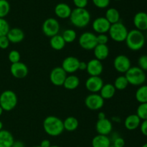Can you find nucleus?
<instances>
[{"instance_id": "nucleus-22", "label": "nucleus", "mask_w": 147, "mask_h": 147, "mask_svg": "<svg viewBox=\"0 0 147 147\" xmlns=\"http://www.w3.org/2000/svg\"><path fill=\"white\" fill-rule=\"evenodd\" d=\"M93 55L95 58L97 60H104L109 57V48L107 45H98L96 46L93 49Z\"/></svg>"}, {"instance_id": "nucleus-5", "label": "nucleus", "mask_w": 147, "mask_h": 147, "mask_svg": "<svg viewBox=\"0 0 147 147\" xmlns=\"http://www.w3.org/2000/svg\"><path fill=\"white\" fill-rule=\"evenodd\" d=\"M125 77L129 84L134 86H141L145 83L146 76L145 72L139 67H131L125 73Z\"/></svg>"}, {"instance_id": "nucleus-15", "label": "nucleus", "mask_w": 147, "mask_h": 147, "mask_svg": "<svg viewBox=\"0 0 147 147\" xmlns=\"http://www.w3.org/2000/svg\"><path fill=\"white\" fill-rule=\"evenodd\" d=\"M80 60L78 58L73 56H69L65 57L62 63V68L66 72V73H74L79 68Z\"/></svg>"}, {"instance_id": "nucleus-39", "label": "nucleus", "mask_w": 147, "mask_h": 147, "mask_svg": "<svg viewBox=\"0 0 147 147\" xmlns=\"http://www.w3.org/2000/svg\"><path fill=\"white\" fill-rule=\"evenodd\" d=\"M96 40L98 45H107L109 37L106 34H98L96 35Z\"/></svg>"}, {"instance_id": "nucleus-19", "label": "nucleus", "mask_w": 147, "mask_h": 147, "mask_svg": "<svg viewBox=\"0 0 147 147\" xmlns=\"http://www.w3.org/2000/svg\"><path fill=\"white\" fill-rule=\"evenodd\" d=\"M72 12V9L65 3H59L55 7V14L60 19L70 18Z\"/></svg>"}, {"instance_id": "nucleus-50", "label": "nucleus", "mask_w": 147, "mask_h": 147, "mask_svg": "<svg viewBox=\"0 0 147 147\" xmlns=\"http://www.w3.org/2000/svg\"><path fill=\"white\" fill-rule=\"evenodd\" d=\"M50 147H61V146H57V145H51V146H50Z\"/></svg>"}, {"instance_id": "nucleus-44", "label": "nucleus", "mask_w": 147, "mask_h": 147, "mask_svg": "<svg viewBox=\"0 0 147 147\" xmlns=\"http://www.w3.org/2000/svg\"><path fill=\"white\" fill-rule=\"evenodd\" d=\"M51 146V142L48 139H44L40 143V147H50Z\"/></svg>"}, {"instance_id": "nucleus-31", "label": "nucleus", "mask_w": 147, "mask_h": 147, "mask_svg": "<svg viewBox=\"0 0 147 147\" xmlns=\"http://www.w3.org/2000/svg\"><path fill=\"white\" fill-rule=\"evenodd\" d=\"M129 85L127 79L125 77V76H120L117 77L115 80L113 86H114L116 90H123L126 89Z\"/></svg>"}, {"instance_id": "nucleus-8", "label": "nucleus", "mask_w": 147, "mask_h": 147, "mask_svg": "<svg viewBox=\"0 0 147 147\" xmlns=\"http://www.w3.org/2000/svg\"><path fill=\"white\" fill-rule=\"evenodd\" d=\"M60 23L56 19L50 17L45 20L42 26V30L45 35L52 37L58 34L60 31Z\"/></svg>"}, {"instance_id": "nucleus-3", "label": "nucleus", "mask_w": 147, "mask_h": 147, "mask_svg": "<svg viewBox=\"0 0 147 147\" xmlns=\"http://www.w3.org/2000/svg\"><path fill=\"white\" fill-rule=\"evenodd\" d=\"M125 42L129 50L138 51L144 46L145 37L142 31L134 29L129 32Z\"/></svg>"}, {"instance_id": "nucleus-24", "label": "nucleus", "mask_w": 147, "mask_h": 147, "mask_svg": "<svg viewBox=\"0 0 147 147\" xmlns=\"http://www.w3.org/2000/svg\"><path fill=\"white\" fill-rule=\"evenodd\" d=\"M92 147H110L111 141L108 136L98 134L92 139Z\"/></svg>"}, {"instance_id": "nucleus-47", "label": "nucleus", "mask_w": 147, "mask_h": 147, "mask_svg": "<svg viewBox=\"0 0 147 147\" xmlns=\"http://www.w3.org/2000/svg\"><path fill=\"white\" fill-rule=\"evenodd\" d=\"M106 114H105V113H103V112H100V113H98V120H100V119H106Z\"/></svg>"}, {"instance_id": "nucleus-21", "label": "nucleus", "mask_w": 147, "mask_h": 147, "mask_svg": "<svg viewBox=\"0 0 147 147\" xmlns=\"http://www.w3.org/2000/svg\"><path fill=\"white\" fill-rule=\"evenodd\" d=\"M141 119L136 114H131L126 118L124 121V126L129 131H133L140 126Z\"/></svg>"}, {"instance_id": "nucleus-32", "label": "nucleus", "mask_w": 147, "mask_h": 147, "mask_svg": "<svg viewBox=\"0 0 147 147\" xmlns=\"http://www.w3.org/2000/svg\"><path fill=\"white\" fill-rule=\"evenodd\" d=\"M63 40H65V43H72L76 40L77 34L76 32L73 29H67L64 30L63 34H61Z\"/></svg>"}, {"instance_id": "nucleus-11", "label": "nucleus", "mask_w": 147, "mask_h": 147, "mask_svg": "<svg viewBox=\"0 0 147 147\" xmlns=\"http://www.w3.org/2000/svg\"><path fill=\"white\" fill-rule=\"evenodd\" d=\"M67 75L62 67H55L50 73V82L55 86H63Z\"/></svg>"}, {"instance_id": "nucleus-52", "label": "nucleus", "mask_w": 147, "mask_h": 147, "mask_svg": "<svg viewBox=\"0 0 147 147\" xmlns=\"http://www.w3.org/2000/svg\"><path fill=\"white\" fill-rule=\"evenodd\" d=\"M33 147H40V146H33Z\"/></svg>"}, {"instance_id": "nucleus-10", "label": "nucleus", "mask_w": 147, "mask_h": 147, "mask_svg": "<svg viewBox=\"0 0 147 147\" xmlns=\"http://www.w3.org/2000/svg\"><path fill=\"white\" fill-rule=\"evenodd\" d=\"M113 67L119 73H126L131 67L130 59L125 55H119L113 60Z\"/></svg>"}, {"instance_id": "nucleus-40", "label": "nucleus", "mask_w": 147, "mask_h": 147, "mask_svg": "<svg viewBox=\"0 0 147 147\" xmlns=\"http://www.w3.org/2000/svg\"><path fill=\"white\" fill-rule=\"evenodd\" d=\"M10 42L9 41L7 36H2L0 37V49L1 50H6L9 47Z\"/></svg>"}, {"instance_id": "nucleus-1", "label": "nucleus", "mask_w": 147, "mask_h": 147, "mask_svg": "<svg viewBox=\"0 0 147 147\" xmlns=\"http://www.w3.org/2000/svg\"><path fill=\"white\" fill-rule=\"evenodd\" d=\"M43 129L50 136H58L64 131L63 121L55 116H49L43 121Z\"/></svg>"}, {"instance_id": "nucleus-37", "label": "nucleus", "mask_w": 147, "mask_h": 147, "mask_svg": "<svg viewBox=\"0 0 147 147\" xmlns=\"http://www.w3.org/2000/svg\"><path fill=\"white\" fill-rule=\"evenodd\" d=\"M138 67L144 71H147V55H143L140 56L138 60Z\"/></svg>"}, {"instance_id": "nucleus-54", "label": "nucleus", "mask_w": 147, "mask_h": 147, "mask_svg": "<svg viewBox=\"0 0 147 147\" xmlns=\"http://www.w3.org/2000/svg\"><path fill=\"white\" fill-rule=\"evenodd\" d=\"M115 1H120V0H115Z\"/></svg>"}, {"instance_id": "nucleus-26", "label": "nucleus", "mask_w": 147, "mask_h": 147, "mask_svg": "<svg viewBox=\"0 0 147 147\" xmlns=\"http://www.w3.org/2000/svg\"><path fill=\"white\" fill-rule=\"evenodd\" d=\"M80 85V79L74 75L67 76L63 83V86L67 90H75Z\"/></svg>"}, {"instance_id": "nucleus-27", "label": "nucleus", "mask_w": 147, "mask_h": 147, "mask_svg": "<svg viewBox=\"0 0 147 147\" xmlns=\"http://www.w3.org/2000/svg\"><path fill=\"white\" fill-rule=\"evenodd\" d=\"M65 42L60 34H57V35L50 37V45L53 50H57V51L63 50L65 46Z\"/></svg>"}, {"instance_id": "nucleus-9", "label": "nucleus", "mask_w": 147, "mask_h": 147, "mask_svg": "<svg viewBox=\"0 0 147 147\" xmlns=\"http://www.w3.org/2000/svg\"><path fill=\"white\" fill-rule=\"evenodd\" d=\"M85 105L91 111H98L104 105V99L98 93H90L85 99Z\"/></svg>"}, {"instance_id": "nucleus-29", "label": "nucleus", "mask_w": 147, "mask_h": 147, "mask_svg": "<svg viewBox=\"0 0 147 147\" xmlns=\"http://www.w3.org/2000/svg\"><path fill=\"white\" fill-rule=\"evenodd\" d=\"M105 18L110 22L111 24L120 22V13L116 8H109L106 10Z\"/></svg>"}, {"instance_id": "nucleus-41", "label": "nucleus", "mask_w": 147, "mask_h": 147, "mask_svg": "<svg viewBox=\"0 0 147 147\" xmlns=\"http://www.w3.org/2000/svg\"><path fill=\"white\" fill-rule=\"evenodd\" d=\"M113 146L115 147H124L125 140L122 137L116 136L113 139Z\"/></svg>"}, {"instance_id": "nucleus-46", "label": "nucleus", "mask_w": 147, "mask_h": 147, "mask_svg": "<svg viewBox=\"0 0 147 147\" xmlns=\"http://www.w3.org/2000/svg\"><path fill=\"white\" fill-rule=\"evenodd\" d=\"M87 69V63L83 61H80L79 63V68L78 70H86Z\"/></svg>"}, {"instance_id": "nucleus-28", "label": "nucleus", "mask_w": 147, "mask_h": 147, "mask_svg": "<svg viewBox=\"0 0 147 147\" xmlns=\"http://www.w3.org/2000/svg\"><path fill=\"white\" fill-rule=\"evenodd\" d=\"M63 121L64 129L69 132H73L76 131L79 126L78 120L73 116H69Z\"/></svg>"}, {"instance_id": "nucleus-25", "label": "nucleus", "mask_w": 147, "mask_h": 147, "mask_svg": "<svg viewBox=\"0 0 147 147\" xmlns=\"http://www.w3.org/2000/svg\"><path fill=\"white\" fill-rule=\"evenodd\" d=\"M116 88L113 84L111 83H106L104 84L100 89L99 94L104 100H109L112 98L116 93Z\"/></svg>"}, {"instance_id": "nucleus-12", "label": "nucleus", "mask_w": 147, "mask_h": 147, "mask_svg": "<svg viewBox=\"0 0 147 147\" xmlns=\"http://www.w3.org/2000/svg\"><path fill=\"white\" fill-rule=\"evenodd\" d=\"M103 85V80L100 76H90L86 81V89L91 93H99Z\"/></svg>"}, {"instance_id": "nucleus-33", "label": "nucleus", "mask_w": 147, "mask_h": 147, "mask_svg": "<svg viewBox=\"0 0 147 147\" xmlns=\"http://www.w3.org/2000/svg\"><path fill=\"white\" fill-rule=\"evenodd\" d=\"M10 11V4L7 0H0V18H4Z\"/></svg>"}, {"instance_id": "nucleus-23", "label": "nucleus", "mask_w": 147, "mask_h": 147, "mask_svg": "<svg viewBox=\"0 0 147 147\" xmlns=\"http://www.w3.org/2000/svg\"><path fill=\"white\" fill-rule=\"evenodd\" d=\"M14 142L13 135L7 130L0 131V147H11Z\"/></svg>"}, {"instance_id": "nucleus-20", "label": "nucleus", "mask_w": 147, "mask_h": 147, "mask_svg": "<svg viewBox=\"0 0 147 147\" xmlns=\"http://www.w3.org/2000/svg\"><path fill=\"white\" fill-rule=\"evenodd\" d=\"M7 37L9 41L11 43H20L24 40V33L22 30L18 27H14L10 29L9 32L7 33Z\"/></svg>"}, {"instance_id": "nucleus-42", "label": "nucleus", "mask_w": 147, "mask_h": 147, "mask_svg": "<svg viewBox=\"0 0 147 147\" xmlns=\"http://www.w3.org/2000/svg\"><path fill=\"white\" fill-rule=\"evenodd\" d=\"M76 8H86L88 5V0H73Z\"/></svg>"}, {"instance_id": "nucleus-18", "label": "nucleus", "mask_w": 147, "mask_h": 147, "mask_svg": "<svg viewBox=\"0 0 147 147\" xmlns=\"http://www.w3.org/2000/svg\"><path fill=\"white\" fill-rule=\"evenodd\" d=\"M134 24L136 30L144 31L147 30V13L139 11L134 17Z\"/></svg>"}, {"instance_id": "nucleus-30", "label": "nucleus", "mask_w": 147, "mask_h": 147, "mask_svg": "<svg viewBox=\"0 0 147 147\" xmlns=\"http://www.w3.org/2000/svg\"><path fill=\"white\" fill-rule=\"evenodd\" d=\"M135 98L139 103H147V85L139 86L135 93Z\"/></svg>"}, {"instance_id": "nucleus-51", "label": "nucleus", "mask_w": 147, "mask_h": 147, "mask_svg": "<svg viewBox=\"0 0 147 147\" xmlns=\"http://www.w3.org/2000/svg\"><path fill=\"white\" fill-rule=\"evenodd\" d=\"M142 147H147V143H146V144H144L143 145V146H142Z\"/></svg>"}, {"instance_id": "nucleus-7", "label": "nucleus", "mask_w": 147, "mask_h": 147, "mask_svg": "<svg viewBox=\"0 0 147 147\" xmlns=\"http://www.w3.org/2000/svg\"><path fill=\"white\" fill-rule=\"evenodd\" d=\"M79 45L86 50H93L97 45L96 34L90 32H85L80 34L78 40Z\"/></svg>"}, {"instance_id": "nucleus-16", "label": "nucleus", "mask_w": 147, "mask_h": 147, "mask_svg": "<svg viewBox=\"0 0 147 147\" xmlns=\"http://www.w3.org/2000/svg\"><path fill=\"white\" fill-rule=\"evenodd\" d=\"M103 70V65L101 61L94 58L89 60L87 63L88 74L90 76H100Z\"/></svg>"}, {"instance_id": "nucleus-49", "label": "nucleus", "mask_w": 147, "mask_h": 147, "mask_svg": "<svg viewBox=\"0 0 147 147\" xmlns=\"http://www.w3.org/2000/svg\"><path fill=\"white\" fill-rule=\"evenodd\" d=\"M3 112H4V111H3V109H1V106H0V116H1V115H2Z\"/></svg>"}, {"instance_id": "nucleus-2", "label": "nucleus", "mask_w": 147, "mask_h": 147, "mask_svg": "<svg viewBox=\"0 0 147 147\" xmlns=\"http://www.w3.org/2000/svg\"><path fill=\"white\" fill-rule=\"evenodd\" d=\"M91 19L90 12L86 8H76L72 10L70 21L78 28H84L89 24Z\"/></svg>"}, {"instance_id": "nucleus-48", "label": "nucleus", "mask_w": 147, "mask_h": 147, "mask_svg": "<svg viewBox=\"0 0 147 147\" xmlns=\"http://www.w3.org/2000/svg\"><path fill=\"white\" fill-rule=\"evenodd\" d=\"M2 128H3V123H2V122L0 121V131L2 130Z\"/></svg>"}, {"instance_id": "nucleus-34", "label": "nucleus", "mask_w": 147, "mask_h": 147, "mask_svg": "<svg viewBox=\"0 0 147 147\" xmlns=\"http://www.w3.org/2000/svg\"><path fill=\"white\" fill-rule=\"evenodd\" d=\"M136 115L141 120H147V103H140L136 109Z\"/></svg>"}, {"instance_id": "nucleus-36", "label": "nucleus", "mask_w": 147, "mask_h": 147, "mask_svg": "<svg viewBox=\"0 0 147 147\" xmlns=\"http://www.w3.org/2000/svg\"><path fill=\"white\" fill-rule=\"evenodd\" d=\"M8 59L9 61L13 64V63H18L20 62V59H21V55H20V53H19L17 50H13L9 53L8 55Z\"/></svg>"}, {"instance_id": "nucleus-55", "label": "nucleus", "mask_w": 147, "mask_h": 147, "mask_svg": "<svg viewBox=\"0 0 147 147\" xmlns=\"http://www.w3.org/2000/svg\"></svg>"}, {"instance_id": "nucleus-4", "label": "nucleus", "mask_w": 147, "mask_h": 147, "mask_svg": "<svg viewBox=\"0 0 147 147\" xmlns=\"http://www.w3.org/2000/svg\"><path fill=\"white\" fill-rule=\"evenodd\" d=\"M17 96L13 90H6L0 94V106L4 111H10L17 105Z\"/></svg>"}, {"instance_id": "nucleus-6", "label": "nucleus", "mask_w": 147, "mask_h": 147, "mask_svg": "<svg viewBox=\"0 0 147 147\" xmlns=\"http://www.w3.org/2000/svg\"><path fill=\"white\" fill-rule=\"evenodd\" d=\"M128 33L129 31L126 27L121 22L111 24L109 31V37L116 42H125Z\"/></svg>"}, {"instance_id": "nucleus-17", "label": "nucleus", "mask_w": 147, "mask_h": 147, "mask_svg": "<svg viewBox=\"0 0 147 147\" xmlns=\"http://www.w3.org/2000/svg\"><path fill=\"white\" fill-rule=\"evenodd\" d=\"M96 130L98 134L108 136L113 130V124L107 118L98 120L96 123Z\"/></svg>"}, {"instance_id": "nucleus-13", "label": "nucleus", "mask_w": 147, "mask_h": 147, "mask_svg": "<svg viewBox=\"0 0 147 147\" xmlns=\"http://www.w3.org/2000/svg\"><path fill=\"white\" fill-rule=\"evenodd\" d=\"M10 73L11 76L17 79H22L25 78L28 75L29 70L27 65L21 61L18 63L11 64Z\"/></svg>"}, {"instance_id": "nucleus-35", "label": "nucleus", "mask_w": 147, "mask_h": 147, "mask_svg": "<svg viewBox=\"0 0 147 147\" xmlns=\"http://www.w3.org/2000/svg\"><path fill=\"white\" fill-rule=\"evenodd\" d=\"M10 30V26L8 22L4 18H0V37L7 36Z\"/></svg>"}, {"instance_id": "nucleus-45", "label": "nucleus", "mask_w": 147, "mask_h": 147, "mask_svg": "<svg viewBox=\"0 0 147 147\" xmlns=\"http://www.w3.org/2000/svg\"><path fill=\"white\" fill-rule=\"evenodd\" d=\"M11 147H25V146H24V144L23 143L22 141H20V140L15 141L14 140V143H13Z\"/></svg>"}, {"instance_id": "nucleus-43", "label": "nucleus", "mask_w": 147, "mask_h": 147, "mask_svg": "<svg viewBox=\"0 0 147 147\" xmlns=\"http://www.w3.org/2000/svg\"><path fill=\"white\" fill-rule=\"evenodd\" d=\"M140 130L144 136H147V120H144L140 124Z\"/></svg>"}, {"instance_id": "nucleus-14", "label": "nucleus", "mask_w": 147, "mask_h": 147, "mask_svg": "<svg viewBox=\"0 0 147 147\" xmlns=\"http://www.w3.org/2000/svg\"><path fill=\"white\" fill-rule=\"evenodd\" d=\"M111 25L109 21L105 17H99L95 19L92 23V27L95 32L98 34H106L109 32Z\"/></svg>"}, {"instance_id": "nucleus-38", "label": "nucleus", "mask_w": 147, "mask_h": 147, "mask_svg": "<svg viewBox=\"0 0 147 147\" xmlns=\"http://www.w3.org/2000/svg\"><path fill=\"white\" fill-rule=\"evenodd\" d=\"M93 4L100 9H105L110 4V0H92Z\"/></svg>"}, {"instance_id": "nucleus-53", "label": "nucleus", "mask_w": 147, "mask_h": 147, "mask_svg": "<svg viewBox=\"0 0 147 147\" xmlns=\"http://www.w3.org/2000/svg\"><path fill=\"white\" fill-rule=\"evenodd\" d=\"M110 147H115V146H113V145H111V146Z\"/></svg>"}]
</instances>
